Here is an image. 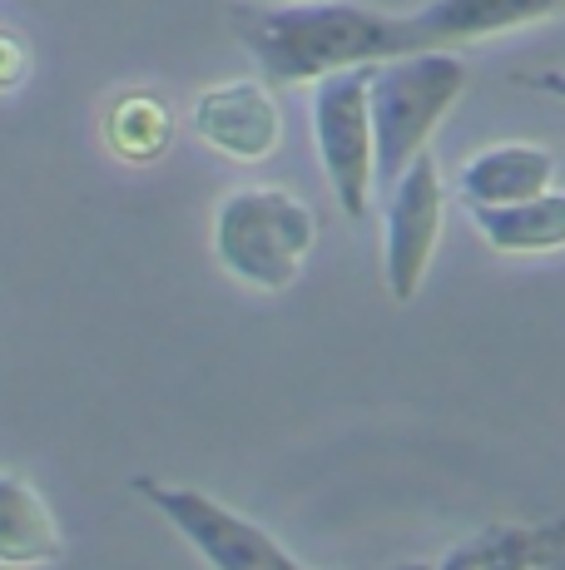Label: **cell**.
<instances>
[{
    "mask_svg": "<svg viewBox=\"0 0 565 570\" xmlns=\"http://www.w3.org/2000/svg\"><path fill=\"white\" fill-rule=\"evenodd\" d=\"M228 30L258 60L268 85H318L338 70L412 55L407 16L353 0H288V6H228Z\"/></svg>",
    "mask_w": 565,
    "mask_h": 570,
    "instance_id": "cell-1",
    "label": "cell"
},
{
    "mask_svg": "<svg viewBox=\"0 0 565 570\" xmlns=\"http://www.w3.org/2000/svg\"><path fill=\"white\" fill-rule=\"evenodd\" d=\"M373 75L377 65H357V70H338L318 80V90H313V139H318L328 189L347 218H363L377 189Z\"/></svg>",
    "mask_w": 565,
    "mask_h": 570,
    "instance_id": "cell-4",
    "label": "cell"
},
{
    "mask_svg": "<svg viewBox=\"0 0 565 570\" xmlns=\"http://www.w3.org/2000/svg\"><path fill=\"white\" fill-rule=\"evenodd\" d=\"M30 70V50L16 30H0V90H16Z\"/></svg>",
    "mask_w": 565,
    "mask_h": 570,
    "instance_id": "cell-13",
    "label": "cell"
},
{
    "mask_svg": "<svg viewBox=\"0 0 565 570\" xmlns=\"http://www.w3.org/2000/svg\"><path fill=\"white\" fill-rule=\"evenodd\" d=\"M565 0H432V6L412 10V46L417 50H452L472 46L486 36H506V30L536 26V20L561 16Z\"/></svg>",
    "mask_w": 565,
    "mask_h": 570,
    "instance_id": "cell-8",
    "label": "cell"
},
{
    "mask_svg": "<svg viewBox=\"0 0 565 570\" xmlns=\"http://www.w3.org/2000/svg\"><path fill=\"white\" fill-rule=\"evenodd\" d=\"M556 179V159L536 145H496L482 149L462 169V199L472 208H496V204H521L536 199Z\"/></svg>",
    "mask_w": 565,
    "mask_h": 570,
    "instance_id": "cell-10",
    "label": "cell"
},
{
    "mask_svg": "<svg viewBox=\"0 0 565 570\" xmlns=\"http://www.w3.org/2000/svg\"><path fill=\"white\" fill-rule=\"evenodd\" d=\"M442 169L432 155H422L393 184L387 199V238H383V278L397 303H412L427 283L432 254L442 244Z\"/></svg>",
    "mask_w": 565,
    "mask_h": 570,
    "instance_id": "cell-6",
    "label": "cell"
},
{
    "mask_svg": "<svg viewBox=\"0 0 565 570\" xmlns=\"http://www.w3.org/2000/svg\"><path fill=\"white\" fill-rule=\"evenodd\" d=\"M105 139H110V149L125 164H155L174 139V115L159 95L129 90L105 115Z\"/></svg>",
    "mask_w": 565,
    "mask_h": 570,
    "instance_id": "cell-12",
    "label": "cell"
},
{
    "mask_svg": "<svg viewBox=\"0 0 565 570\" xmlns=\"http://www.w3.org/2000/svg\"><path fill=\"white\" fill-rule=\"evenodd\" d=\"M466 90V65L452 50H412L383 60L373 75L377 189H393L427 155V139Z\"/></svg>",
    "mask_w": 565,
    "mask_h": 570,
    "instance_id": "cell-3",
    "label": "cell"
},
{
    "mask_svg": "<svg viewBox=\"0 0 565 570\" xmlns=\"http://www.w3.org/2000/svg\"><path fill=\"white\" fill-rule=\"evenodd\" d=\"M135 491L204 556L209 570H308L303 561H293L264 525L238 517L234 507H224L209 491L169 487V481H149V476H139Z\"/></svg>",
    "mask_w": 565,
    "mask_h": 570,
    "instance_id": "cell-5",
    "label": "cell"
},
{
    "mask_svg": "<svg viewBox=\"0 0 565 570\" xmlns=\"http://www.w3.org/2000/svg\"><path fill=\"white\" fill-rule=\"evenodd\" d=\"M521 85H531V90H546V95H561V100H565V70H541V75H521Z\"/></svg>",
    "mask_w": 565,
    "mask_h": 570,
    "instance_id": "cell-14",
    "label": "cell"
},
{
    "mask_svg": "<svg viewBox=\"0 0 565 570\" xmlns=\"http://www.w3.org/2000/svg\"><path fill=\"white\" fill-rule=\"evenodd\" d=\"M318 244V214L293 189H238L214 208V254L238 283L282 293Z\"/></svg>",
    "mask_w": 565,
    "mask_h": 570,
    "instance_id": "cell-2",
    "label": "cell"
},
{
    "mask_svg": "<svg viewBox=\"0 0 565 570\" xmlns=\"http://www.w3.org/2000/svg\"><path fill=\"white\" fill-rule=\"evenodd\" d=\"M476 228L492 248L502 254H546L565 248V189L561 194H536L521 204H496V208H472Z\"/></svg>",
    "mask_w": 565,
    "mask_h": 570,
    "instance_id": "cell-11",
    "label": "cell"
},
{
    "mask_svg": "<svg viewBox=\"0 0 565 570\" xmlns=\"http://www.w3.org/2000/svg\"><path fill=\"white\" fill-rule=\"evenodd\" d=\"M65 556V531L56 511L16 471H0V566H50Z\"/></svg>",
    "mask_w": 565,
    "mask_h": 570,
    "instance_id": "cell-9",
    "label": "cell"
},
{
    "mask_svg": "<svg viewBox=\"0 0 565 570\" xmlns=\"http://www.w3.org/2000/svg\"><path fill=\"white\" fill-rule=\"evenodd\" d=\"M189 125L204 149L234 159V164H264L278 155L282 139V109L268 80H224L199 90L189 109Z\"/></svg>",
    "mask_w": 565,
    "mask_h": 570,
    "instance_id": "cell-7",
    "label": "cell"
}]
</instances>
